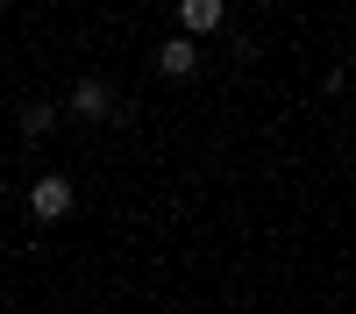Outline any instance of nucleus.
Masks as SVG:
<instances>
[{
  "instance_id": "obj_2",
  "label": "nucleus",
  "mask_w": 356,
  "mask_h": 314,
  "mask_svg": "<svg viewBox=\"0 0 356 314\" xmlns=\"http://www.w3.org/2000/svg\"><path fill=\"white\" fill-rule=\"evenodd\" d=\"M193 65H200V43H193V36H171V43L157 50V72H164V79H193Z\"/></svg>"
},
{
  "instance_id": "obj_3",
  "label": "nucleus",
  "mask_w": 356,
  "mask_h": 314,
  "mask_svg": "<svg viewBox=\"0 0 356 314\" xmlns=\"http://www.w3.org/2000/svg\"><path fill=\"white\" fill-rule=\"evenodd\" d=\"M178 22H186V36L200 43V36H214L221 29V0H178Z\"/></svg>"
},
{
  "instance_id": "obj_1",
  "label": "nucleus",
  "mask_w": 356,
  "mask_h": 314,
  "mask_svg": "<svg viewBox=\"0 0 356 314\" xmlns=\"http://www.w3.org/2000/svg\"><path fill=\"white\" fill-rule=\"evenodd\" d=\"M72 179H57V171H50V179H36V186H29V214H36V221H65L72 214Z\"/></svg>"
},
{
  "instance_id": "obj_4",
  "label": "nucleus",
  "mask_w": 356,
  "mask_h": 314,
  "mask_svg": "<svg viewBox=\"0 0 356 314\" xmlns=\"http://www.w3.org/2000/svg\"><path fill=\"white\" fill-rule=\"evenodd\" d=\"M107 107H114V100H107V86H100V79H79V86H72V114H86V122H100Z\"/></svg>"
},
{
  "instance_id": "obj_5",
  "label": "nucleus",
  "mask_w": 356,
  "mask_h": 314,
  "mask_svg": "<svg viewBox=\"0 0 356 314\" xmlns=\"http://www.w3.org/2000/svg\"><path fill=\"white\" fill-rule=\"evenodd\" d=\"M50 122H57L50 100H29V107H22V136H50Z\"/></svg>"
}]
</instances>
